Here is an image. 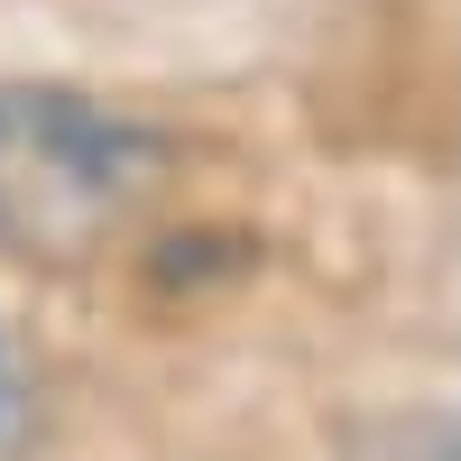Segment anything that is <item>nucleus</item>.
Segmentation results:
<instances>
[{"mask_svg": "<svg viewBox=\"0 0 461 461\" xmlns=\"http://www.w3.org/2000/svg\"><path fill=\"white\" fill-rule=\"evenodd\" d=\"M148 185V139L74 93H0V240L74 249Z\"/></svg>", "mask_w": 461, "mask_h": 461, "instance_id": "nucleus-1", "label": "nucleus"}, {"mask_svg": "<svg viewBox=\"0 0 461 461\" xmlns=\"http://www.w3.org/2000/svg\"><path fill=\"white\" fill-rule=\"evenodd\" d=\"M10 425H19V397H10V351H0V461H10Z\"/></svg>", "mask_w": 461, "mask_h": 461, "instance_id": "nucleus-2", "label": "nucleus"}]
</instances>
